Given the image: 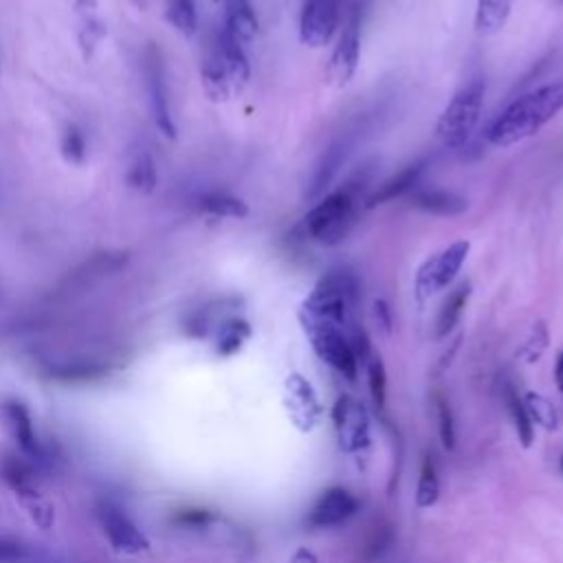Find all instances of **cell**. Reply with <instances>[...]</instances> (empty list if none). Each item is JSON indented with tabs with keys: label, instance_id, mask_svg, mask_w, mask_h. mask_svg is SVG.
Returning a JSON list of instances; mask_svg holds the SVG:
<instances>
[{
	"label": "cell",
	"instance_id": "1",
	"mask_svg": "<svg viewBox=\"0 0 563 563\" xmlns=\"http://www.w3.org/2000/svg\"><path fill=\"white\" fill-rule=\"evenodd\" d=\"M563 110V84H548L517 97L490 125L488 141L510 147L534 136L550 119Z\"/></svg>",
	"mask_w": 563,
	"mask_h": 563
},
{
	"label": "cell",
	"instance_id": "2",
	"mask_svg": "<svg viewBox=\"0 0 563 563\" xmlns=\"http://www.w3.org/2000/svg\"><path fill=\"white\" fill-rule=\"evenodd\" d=\"M484 97H486V81L479 75L466 81L451 97V101L446 103V108L442 110L435 123V134L444 147L455 150L471 139L482 117Z\"/></svg>",
	"mask_w": 563,
	"mask_h": 563
},
{
	"label": "cell",
	"instance_id": "3",
	"mask_svg": "<svg viewBox=\"0 0 563 563\" xmlns=\"http://www.w3.org/2000/svg\"><path fill=\"white\" fill-rule=\"evenodd\" d=\"M356 295H358L356 277L347 271H332L317 282L312 292L303 299L299 314L330 321L343 328L347 323Z\"/></svg>",
	"mask_w": 563,
	"mask_h": 563
},
{
	"label": "cell",
	"instance_id": "4",
	"mask_svg": "<svg viewBox=\"0 0 563 563\" xmlns=\"http://www.w3.org/2000/svg\"><path fill=\"white\" fill-rule=\"evenodd\" d=\"M356 218V200L354 194L345 187L332 191L323 200H319L303 218L306 238L314 240L323 246H334L345 240Z\"/></svg>",
	"mask_w": 563,
	"mask_h": 563
},
{
	"label": "cell",
	"instance_id": "5",
	"mask_svg": "<svg viewBox=\"0 0 563 563\" xmlns=\"http://www.w3.org/2000/svg\"><path fill=\"white\" fill-rule=\"evenodd\" d=\"M299 321H301V328H303L312 350L317 352V356L323 363H328L330 367H334L339 374H343L345 378L354 380L356 372H358V361L352 352L345 330L336 323L312 319L306 314H299Z\"/></svg>",
	"mask_w": 563,
	"mask_h": 563
},
{
	"label": "cell",
	"instance_id": "6",
	"mask_svg": "<svg viewBox=\"0 0 563 563\" xmlns=\"http://www.w3.org/2000/svg\"><path fill=\"white\" fill-rule=\"evenodd\" d=\"M468 251H471L468 240H455L449 246L433 253L431 257H427L413 279V290H416L418 301H424L431 295L451 286V282L464 266Z\"/></svg>",
	"mask_w": 563,
	"mask_h": 563
},
{
	"label": "cell",
	"instance_id": "7",
	"mask_svg": "<svg viewBox=\"0 0 563 563\" xmlns=\"http://www.w3.org/2000/svg\"><path fill=\"white\" fill-rule=\"evenodd\" d=\"M143 77H145V88H147V99H150L154 123L165 136L174 139L176 125H174V114H172L167 73H165L163 55L154 44H147L143 51Z\"/></svg>",
	"mask_w": 563,
	"mask_h": 563
},
{
	"label": "cell",
	"instance_id": "8",
	"mask_svg": "<svg viewBox=\"0 0 563 563\" xmlns=\"http://www.w3.org/2000/svg\"><path fill=\"white\" fill-rule=\"evenodd\" d=\"M332 424L341 451L358 453L369 444V416L356 398L347 394L336 398L332 405Z\"/></svg>",
	"mask_w": 563,
	"mask_h": 563
},
{
	"label": "cell",
	"instance_id": "9",
	"mask_svg": "<svg viewBox=\"0 0 563 563\" xmlns=\"http://www.w3.org/2000/svg\"><path fill=\"white\" fill-rule=\"evenodd\" d=\"M358 55H361V9L352 7L328 62L330 84H334L336 88L345 86L356 73Z\"/></svg>",
	"mask_w": 563,
	"mask_h": 563
},
{
	"label": "cell",
	"instance_id": "10",
	"mask_svg": "<svg viewBox=\"0 0 563 563\" xmlns=\"http://www.w3.org/2000/svg\"><path fill=\"white\" fill-rule=\"evenodd\" d=\"M99 526L110 541V545L121 554H141L150 550V539L145 532L114 504H99L97 508Z\"/></svg>",
	"mask_w": 563,
	"mask_h": 563
},
{
	"label": "cell",
	"instance_id": "11",
	"mask_svg": "<svg viewBox=\"0 0 563 563\" xmlns=\"http://www.w3.org/2000/svg\"><path fill=\"white\" fill-rule=\"evenodd\" d=\"M341 0H303L299 15V37L306 46H325L339 29Z\"/></svg>",
	"mask_w": 563,
	"mask_h": 563
},
{
	"label": "cell",
	"instance_id": "12",
	"mask_svg": "<svg viewBox=\"0 0 563 563\" xmlns=\"http://www.w3.org/2000/svg\"><path fill=\"white\" fill-rule=\"evenodd\" d=\"M284 407L290 422L301 431H312L321 420V405L308 378L292 372L284 380Z\"/></svg>",
	"mask_w": 563,
	"mask_h": 563
},
{
	"label": "cell",
	"instance_id": "13",
	"mask_svg": "<svg viewBox=\"0 0 563 563\" xmlns=\"http://www.w3.org/2000/svg\"><path fill=\"white\" fill-rule=\"evenodd\" d=\"M358 510V499L343 486H332L310 508L306 521L310 528H334L345 523Z\"/></svg>",
	"mask_w": 563,
	"mask_h": 563
},
{
	"label": "cell",
	"instance_id": "14",
	"mask_svg": "<svg viewBox=\"0 0 563 563\" xmlns=\"http://www.w3.org/2000/svg\"><path fill=\"white\" fill-rule=\"evenodd\" d=\"M0 413H2V420H4L11 438L15 440L18 449H20V453L29 460H40L42 444L37 440L29 409L20 400H7V402H2Z\"/></svg>",
	"mask_w": 563,
	"mask_h": 563
},
{
	"label": "cell",
	"instance_id": "15",
	"mask_svg": "<svg viewBox=\"0 0 563 563\" xmlns=\"http://www.w3.org/2000/svg\"><path fill=\"white\" fill-rule=\"evenodd\" d=\"M218 51H220V57H222V64H224V70H227V77H229V84L233 88H244L249 77H251V66H249V57L244 53V46L240 40H235L229 31H218L216 37H213Z\"/></svg>",
	"mask_w": 563,
	"mask_h": 563
},
{
	"label": "cell",
	"instance_id": "16",
	"mask_svg": "<svg viewBox=\"0 0 563 563\" xmlns=\"http://www.w3.org/2000/svg\"><path fill=\"white\" fill-rule=\"evenodd\" d=\"M409 202H411V207H416L424 213L444 216V218L460 216L468 209L466 198H462L453 191H446V189H413L409 196Z\"/></svg>",
	"mask_w": 563,
	"mask_h": 563
},
{
	"label": "cell",
	"instance_id": "17",
	"mask_svg": "<svg viewBox=\"0 0 563 563\" xmlns=\"http://www.w3.org/2000/svg\"><path fill=\"white\" fill-rule=\"evenodd\" d=\"M424 172V163L418 161V163H411L407 167H402L398 174H394L391 178H387L369 198H367V207H378V205H385V202H391L409 191L416 189L418 185V178L422 176Z\"/></svg>",
	"mask_w": 563,
	"mask_h": 563
},
{
	"label": "cell",
	"instance_id": "18",
	"mask_svg": "<svg viewBox=\"0 0 563 563\" xmlns=\"http://www.w3.org/2000/svg\"><path fill=\"white\" fill-rule=\"evenodd\" d=\"M224 31H229L242 44L255 37L257 18L249 0H229L224 4Z\"/></svg>",
	"mask_w": 563,
	"mask_h": 563
},
{
	"label": "cell",
	"instance_id": "19",
	"mask_svg": "<svg viewBox=\"0 0 563 563\" xmlns=\"http://www.w3.org/2000/svg\"><path fill=\"white\" fill-rule=\"evenodd\" d=\"M202 84H205V90L211 99H227L229 97V90H231V84H229V77H227V70H224V64H222V57H220V51L216 46V42L209 44L205 57H202Z\"/></svg>",
	"mask_w": 563,
	"mask_h": 563
},
{
	"label": "cell",
	"instance_id": "20",
	"mask_svg": "<svg viewBox=\"0 0 563 563\" xmlns=\"http://www.w3.org/2000/svg\"><path fill=\"white\" fill-rule=\"evenodd\" d=\"M468 295H471V284H460L457 288H453L449 292V297L442 301L438 319H435V339H444L453 332V328L457 325V321L466 308Z\"/></svg>",
	"mask_w": 563,
	"mask_h": 563
},
{
	"label": "cell",
	"instance_id": "21",
	"mask_svg": "<svg viewBox=\"0 0 563 563\" xmlns=\"http://www.w3.org/2000/svg\"><path fill=\"white\" fill-rule=\"evenodd\" d=\"M125 180H128L130 189H134L139 194H152L156 189L158 169H156V163H154L150 152L139 150L132 156V161L128 165V172H125Z\"/></svg>",
	"mask_w": 563,
	"mask_h": 563
},
{
	"label": "cell",
	"instance_id": "22",
	"mask_svg": "<svg viewBox=\"0 0 563 563\" xmlns=\"http://www.w3.org/2000/svg\"><path fill=\"white\" fill-rule=\"evenodd\" d=\"M251 336V323L242 317H229L218 325L216 334V352L220 356H231L242 350V345Z\"/></svg>",
	"mask_w": 563,
	"mask_h": 563
},
{
	"label": "cell",
	"instance_id": "23",
	"mask_svg": "<svg viewBox=\"0 0 563 563\" xmlns=\"http://www.w3.org/2000/svg\"><path fill=\"white\" fill-rule=\"evenodd\" d=\"M512 9V0H477L475 9V29L484 35L497 33Z\"/></svg>",
	"mask_w": 563,
	"mask_h": 563
},
{
	"label": "cell",
	"instance_id": "24",
	"mask_svg": "<svg viewBox=\"0 0 563 563\" xmlns=\"http://www.w3.org/2000/svg\"><path fill=\"white\" fill-rule=\"evenodd\" d=\"M200 209L209 216H216V218H244V216H249V205L242 198L231 196L227 191L205 194L200 198Z\"/></svg>",
	"mask_w": 563,
	"mask_h": 563
},
{
	"label": "cell",
	"instance_id": "25",
	"mask_svg": "<svg viewBox=\"0 0 563 563\" xmlns=\"http://www.w3.org/2000/svg\"><path fill=\"white\" fill-rule=\"evenodd\" d=\"M504 400H506V405H508V411H510L515 431H517V435H519V442H521L523 446H530V444H532V438H534V424H532V420H530V416H528V411H526L523 400L519 398L517 389H515L510 383L504 387Z\"/></svg>",
	"mask_w": 563,
	"mask_h": 563
},
{
	"label": "cell",
	"instance_id": "26",
	"mask_svg": "<svg viewBox=\"0 0 563 563\" xmlns=\"http://www.w3.org/2000/svg\"><path fill=\"white\" fill-rule=\"evenodd\" d=\"M440 495V482H438V468L435 462L429 453L422 455L420 462V475H418V486H416V506L418 508H429L438 501Z\"/></svg>",
	"mask_w": 563,
	"mask_h": 563
},
{
	"label": "cell",
	"instance_id": "27",
	"mask_svg": "<svg viewBox=\"0 0 563 563\" xmlns=\"http://www.w3.org/2000/svg\"><path fill=\"white\" fill-rule=\"evenodd\" d=\"M343 156H345V150H343L341 145L330 147V150L321 156V161L317 163L314 174H312V178H310V185H308V189H306V196H308V198H314V196H319V194L323 191V187H325V185L332 180V176L336 174V169H339Z\"/></svg>",
	"mask_w": 563,
	"mask_h": 563
},
{
	"label": "cell",
	"instance_id": "28",
	"mask_svg": "<svg viewBox=\"0 0 563 563\" xmlns=\"http://www.w3.org/2000/svg\"><path fill=\"white\" fill-rule=\"evenodd\" d=\"M165 13L169 24L183 35H194L198 29L196 0H165Z\"/></svg>",
	"mask_w": 563,
	"mask_h": 563
},
{
	"label": "cell",
	"instance_id": "29",
	"mask_svg": "<svg viewBox=\"0 0 563 563\" xmlns=\"http://www.w3.org/2000/svg\"><path fill=\"white\" fill-rule=\"evenodd\" d=\"M431 400H433V411H435L438 433H440L442 446H444L446 451H451V449L455 446V422H453L451 405H449V400H446L440 391H433Z\"/></svg>",
	"mask_w": 563,
	"mask_h": 563
},
{
	"label": "cell",
	"instance_id": "30",
	"mask_svg": "<svg viewBox=\"0 0 563 563\" xmlns=\"http://www.w3.org/2000/svg\"><path fill=\"white\" fill-rule=\"evenodd\" d=\"M62 156L73 163V165H81L86 161V154H88V141L84 136V132L77 128V125H66L64 134H62Z\"/></svg>",
	"mask_w": 563,
	"mask_h": 563
},
{
	"label": "cell",
	"instance_id": "31",
	"mask_svg": "<svg viewBox=\"0 0 563 563\" xmlns=\"http://www.w3.org/2000/svg\"><path fill=\"white\" fill-rule=\"evenodd\" d=\"M523 405H526V411H528L532 424H541L545 429H556V411L548 398H543L541 394L528 391Z\"/></svg>",
	"mask_w": 563,
	"mask_h": 563
},
{
	"label": "cell",
	"instance_id": "32",
	"mask_svg": "<svg viewBox=\"0 0 563 563\" xmlns=\"http://www.w3.org/2000/svg\"><path fill=\"white\" fill-rule=\"evenodd\" d=\"M367 385H369L374 407L383 409L385 398H387V374H385V365L378 356L367 358Z\"/></svg>",
	"mask_w": 563,
	"mask_h": 563
},
{
	"label": "cell",
	"instance_id": "33",
	"mask_svg": "<svg viewBox=\"0 0 563 563\" xmlns=\"http://www.w3.org/2000/svg\"><path fill=\"white\" fill-rule=\"evenodd\" d=\"M545 347H548V330H545L543 321H539V323H534V328H532V332H530V336H528V341H526V345L521 347L519 354L528 363H532L543 354Z\"/></svg>",
	"mask_w": 563,
	"mask_h": 563
},
{
	"label": "cell",
	"instance_id": "34",
	"mask_svg": "<svg viewBox=\"0 0 563 563\" xmlns=\"http://www.w3.org/2000/svg\"><path fill=\"white\" fill-rule=\"evenodd\" d=\"M209 519H211V512L205 508H185L174 517V521L185 528H202L209 523Z\"/></svg>",
	"mask_w": 563,
	"mask_h": 563
},
{
	"label": "cell",
	"instance_id": "35",
	"mask_svg": "<svg viewBox=\"0 0 563 563\" xmlns=\"http://www.w3.org/2000/svg\"><path fill=\"white\" fill-rule=\"evenodd\" d=\"M24 556H26V550L20 541L0 537V563H13V561H20Z\"/></svg>",
	"mask_w": 563,
	"mask_h": 563
},
{
	"label": "cell",
	"instance_id": "36",
	"mask_svg": "<svg viewBox=\"0 0 563 563\" xmlns=\"http://www.w3.org/2000/svg\"><path fill=\"white\" fill-rule=\"evenodd\" d=\"M374 317L378 321V325H383V330L391 328V314H389V306L383 299L374 301Z\"/></svg>",
	"mask_w": 563,
	"mask_h": 563
},
{
	"label": "cell",
	"instance_id": "37",
	"mask_svg": "<svg viewBox=\"0 0 563 563\" xmlns=\"http://www.w3.org/2000/svg\"><path fill=\"white\" fill-rule=\"evenodd\" d=\"M290 563H317V556L310 552V550H297L290 559Z\"/></svg>",
	"mask_w": 563,
	"mask_h": 563
},
{
	"label": "cell",
	"instance_id": "38",
	"mask_svg": "<svg viewBox=\"0 0 563 563\" xmlns=\"http://www.w3.org/2000/svg\"><path fill=\"white\" fill-rule=\"evenodd\" d=\"M554 380H556V387L563 396V352L556 356V363H554Z\"/></svg>",
	"mask_w": 563,
	"mask_h": 563
},
{
	"label": "cell",
	"instance_id": "39",
	"mask_svg": "<svg viewBox=\"0 0 563 563\" xmlns=\"http://www.w3.org/2000/svg\"><path fill=\"white\" fill-rule=\"evenodd\" d=\"M132 2H134L139 9H145V7H147V0H132Z\"/></svg>",
	"mask_w": 563,
	"mask_h": 563
},
{
	"label": "cell",
	"instance_id": "40",
	"mask_svg": "<svg viewBox=\"0 0 563 563\" xmlns=\"http://www.w3.org/2000/svg\"><path fill=\"white\" fill-rule=\"evenodd\" d=\"M559 468H561V473H563V455L559 457Z\"/></svg>",
	"mask_w": 563,
	"mask_h": 563
},
{
	"label": "cell",
	"instance_id": "41",
	"mask_svg": "<svg viewBox=\"0 0 563 563\" xmlns=\"http://www.w3.org/2000/svg\"><path fill=\"white\" fill-rule=\"evenodd\" d=\"M216 2H218V4H227L229 0H216Z\"/></svg>",
	"mask_w": 563,
	"mask_h": 563
},
{
	"label": "cell",
	"instance_id": "42",
	"mask_svg": "<svg viewBox=\"0 0 563 563\" xmlns=\"http://www.w3.org/2000/svg\"><path fill=\"white\" fill-rule=\"evenodd\" d=\"M81 2H86V4H92V2H95V0H81Z\"/></svg>",
	"mask_w": 563,
	"mask_h": 563
},
{
	"label": "cell",
	"instance_id": "43",
	"mask_svg": "<svg viewBox=\"0 0 563 563\" xmlns=\"http://www.w3.org/2000/svg\"><path fill=\"white\" fill-rule=\"evenodd\" d=\"M0 295H2V284H0Z\"/></svg>",
	"mask_w": 563,
	"mask_h": 563
}]
</instances>
